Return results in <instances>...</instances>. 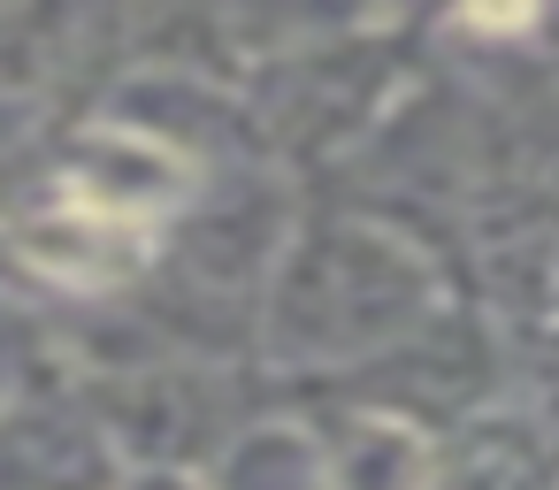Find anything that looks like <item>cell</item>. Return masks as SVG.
Listing matches in <instances>:
<instances>
[{
  "instance_id": "1",
  "label": "cell",
  "mask_w": 559,
  "mask_h": 490,
  "mask_svg": "<svg viewBox=\"0 0 559 490\" xmlns=\"http://www.w3.org/2000/svg\"><path fill=\"white\" fill-rule=\"evenodd\" d=\"M131 154H139L131 131L85 146V162H78V169L62 177V192H55V215L24 230V253H32L39 268H55V276H123V268L146 253L154 223H162V215L177 207V192H185V162L162 154L146 177H123Z\"/></svg>"
},
{
  "instance_id": "2",
  "label": "cell",
  "mask_w": 559,
  "mask_h": 490,
  "mask_svg": "<svg viewBox=\"0 0 559 490\" xmlns=\"http://www.w3.org/2000/svg\"><path fill=\"white\" fill-rule=\"evenodd\" d=\"M467 16H475L483 32H521V24L536 16V0H467Z\"/></svg>"
}]
</instances>
